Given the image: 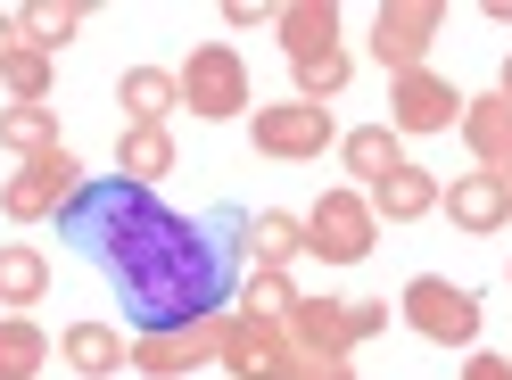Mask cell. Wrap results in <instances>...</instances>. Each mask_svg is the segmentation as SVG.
<instances>
[{"mask_svg": "<svg viewBox=\"0 0 512 380\" xmlns=\"http://www.w3.org/2000/svg\"><path fill=\"white\" fill-rule=\"evenodd\" d=\"M380 331H389V298H298L290 306V347L306 364H347Z\"/></svg>", "mask_w": 512, "mask_h": 380, "instance_id": "cell-1", "label": "cell"}, {"mask_svg": "<svg viewBox=\"0 0 512 380\" xmlns=\"http://www.w3.org/2000/svg\"><path fill=\"white\" fill-rule=\"evenodd\" d=\"M174 91H182V108H190V116H207V124H223V116H256L248 58H240L232 42H199V50L174 67Z\"/></svg>", "mask_w": 512, "mask_h": 380, "instance_id": "cell-2", "label": "cell"}, {"mask_svg": "<svg viewBox=\"0 0 512 380\" xmlns=\"http://www.w3.org/2000/svg\"><path fill=\"white\" fill-rule=\"evenodd\" d=\"M372 240H380V215L356 182H339L323 190V199L306 207V257H323V265H364L372 257Z\"/></svg>", "mask_w": 512, "mask_h": 380, "instance_id": "cell-3", "label": "cell"}, {"mask_svg": "<svg viewBox=\"0 0 512 380\" xmlns=\"http://www.w3.org/2000/svg\"><path fill=\"white\" fill-rule=\"evenodd\" d=\"M397 314L413 323V339H430V347H479V298L463 281H446V273H413Z\"/></svg>", "mask_w": 512, "mask_h": 380, "instance_id": "cell-4", "label": "cell"}, {"mask_svg": "<svg viewBox=\"0 0 512 380\" xmlns=\"http://www.w3.org/2000/svg\"><path fill=\"white\" fill-rule=\"evenodd\" d=\"M223 323H232V306L199 314V323H174V331H133V372L141 380H190L223 356Z\"/></svg>", "mask_w": 512, "mask_h": 380, "instance_id": "cell-5", "label": "cell"}, {"mask_svg": "<svg viewBox=\"0 0 512 380\" xmlns=\"http://www.w3.org/2000/svg\"><path fill=\"white\" fill-rule=\"evenodd\" d=\"M215 372H232V380H298L306 356L290 347V323H265V314H240V306H232Z\"/></svg>", "mask_w": 512, "mask_h": 380, "instance_id": "cell-6", "label": "cell"}, {"mask_svg": "<svg viewBox=\"0 0 512 380\" xmlns=\"http://www.w3.org/2000/svg\"><path fill=\"white\" fill-rule=\"evenodd\" d=\"M248 141H256V157L306 166V157L339 149V116H331V108H306V100H273V108H256V116H248Z\"/></svg>", "mask_w": 512, "mask_h": 380, "instance_id": "cell-7", "label": "cell"}, {"mask_svg": "<svg viewBox=\"0 0 512 380\" xmlns=\"http://www.w3.org/2000/svg\"><path fill=\"white\" fill-rule=\"evenodd\" d=\"M75 199H83V166H75V149H50V157H34V166H17L9 182H0V215H9V224L67 215Z\"/></svg>", "mask_w": 512, "mask_h": 380, "instance_id": "cell-8", "label": "cell"}, {"mask_svg": "<svg viewBox=\"0 0 512 380\" xmlns=\"http://www.w3.org/2000/svg\"><path fill=\"white\" fill-rule=\"evenodd\" d=\"M446 34V0H380V17H372V58L389 75H413V67H430V42Z\"/></svg>", "mask_w": 512, "mask_h": 380, "instance_id": "cell-9", "label": "cell"}, {"mask_svg": "<svg viewBox=\"0 0 512 380\" xmlns=\"http://www.w3.org/2000/svg\"><path fill=\"white\" fill-rule=\"evenodd\" d=\"M455 124H463V91L446 83L438 67L389 75V133H397V141H422V133H455Z\"/></svg>", "mask_w": 512, "mask_h": 380, "instance_id": "cell-10", "label": "cell"}, {"mask_svg": "<svg viewBox=\"0 0 512 380\" xmlns=\"http://www.w3.org/2000/svg\"><path fill=\"white\" fill-rule=\"evenodd\" d=\"M463 149H471L479 174L512 182V100L504 91H471L463 100Z\"/></svg>", "mask_w": 512, "mask_h": 380, "instance_id": "cell-11", "label": "cell"}, {"mask_svg": "<svg viewBox=\"0 0 512 380\" xmlns=\"http://www.w3.org/2000/svg\"><path fill=\"white\" fill-rule=\"evenodd\" d=\"M438 207L455 215V232H479V240H488V232L512 224V182H496V174L471 166V174H455V182L438 190Z\"/></svg>", "mask_w": 512, "mask_h": 380, "instance_id": "cell-12", "label": "cell"}, {"mask_svg": "<svg viewBox=\"0 0 512 380\" xmlns=\"http://www.w3.org/2000/svg\"><path fill=\"white\" fill-rule=\"evenodd\" d=\"M273 42L290 50V67L298 58H331L339 50V0H281L273 9Z\"/></svg>", "mask_w": 512, "mask_h": 380, "instance_id": "cell-13", "label": "cell"}, {"mask_svg": "<svg viewBox=\"0 0 512 380\" xmlns=\"http://www.w3.org/2000/svg\"><path fill=\"white\" fill-rule=\"evenodd\" d=\"M438 174L430 166H413V157H405V166L389 174V182H372L364 190V199H372V215H380V224H422V215H438Z\"/></svg>", "mask_w": 512, "mask_h": 380, "instance_id": "cell-14", "label": "cell"}, {"mask_svg": "<svg viewBox=\"0 0 512 380\" xmlns=\"http://www.w3.org/2000/svg\"><path fill=\"white\" fill-rule=\"evenodd\" d=\"M58 356H67V372H83V380H108V372L133 364V339H124L116 323H67L58 331Z\"/></svg>", "mask_w": 512, "mask_h": 380, "instance_id": "cell-15", "label": "cell"}, {"mask_svg": "<svg viewBox=\"0 0 512 380\" xmlns=\"http://www.w3.org/2000/svg\"><path fill=\"white\" fill-rule=\"evenodd\" d=\"M116 174H124V190H157L174 174V133L166 124H124L116 133Z\"/></svg>", "mask_w": 512, "mask_h": 380, "instance_id": "cell-16", "label": "cell"}, {"mask_svg": "<svg viewBox=\"0 0 512 380\" xmlns=\"http://www.w3.org/2000/svg\"><path fill=\"white\" fill-rule=\"evenodd\" d=\"M339 157H347V174H356V190H372V182H389L405 166V141L389 124H356V133H339Z\"/></svg>", "mask_w": 512, "mask_h": 380, "instance_id": "cell-17", "label": "cell"}, {"mask_svg": "<svg viewBox=\"0 0 512 380\" xmlns=\"http://www.w3.org/2000/svg\"><path fill=\"white\" fill-rule=\"evenodd\" d=\"M116 108H124V124H166V116L182 108L174 67H124V83H116Z\"/></svg>", "mask_w": 512, "mask_h": 380, "instance_id": "cell-18", "label": "cell"}, {"mask_svg": "<svg viewBox=\"0 0 512 380\" xmlns=\"http://www.w3.org/2000/svg\"><path fill=\"white\" fill-rule=\"evenodd\" d=\"M42 298H50V257H42L34 240H9V248H0V306L25 314V306H42Z\"/></svg>", "mask_w": 512, "mask_h": 380, "instance_id": "cell-19", "label": "cell"}, {"mask_svg": "<svg viewBox=\"0 0 512 380\" xmlns=\"http://www.w3.org/2000/svg\"><path fill=\"white\" fill-rule=\"evenodd\" d=\"M0 149H9L17 166H34V157L67 149V141H58V108H25V100H9V108H0Z\"/></svg>", "mask_w": 512, "mask_h": 380, "instance_id": "cell-20", "label": "cell"}, {"mask_svg": "<svg viewBox=\"0 0 512 380\" xmlns=\"http://www.w3.org/2000/svg\"><path fill=\"white\" fill-rule=\"evenodd\" d=\"M83 17H91L83 0H25V9H17V34L34 42L42 58H58V50H67V42L83 34Z\"/></svg>", "mask_w": 512, "mask_h": 380, "instance_id": "cell-21", "label": "cell"}, {"mask_svg": "<svg viewBox=\"0 0 512 380\" xmlns=\"http://www.w3.org/2000/svg\"><path fill=\"white\" fill-rule=\"evenodd\" d=\"M50 372V331L34 314H0V380H42Z\"/></svg>", "mask_w": 512, "mask_h": 380, "instance_id": "cell-22", "label": "cell"}, {"mask_svg": "<svg viewBox=\"0 0 512 380\" xmlns=\"http://www.w3.org/2000/svg\"><path fill=\"white\" fill-rule=\"evenodd\" d=\"M248 248H256V265L290 273V265L306 257V215H290V207H265V215L248 224Z\"/></svg>", "mask_w": 512, "mask_h": 380, "instance_id": "cell-23", "label": "cell"}, {"mask_svg": "<svg viewBox=\"0 0 512 380\" xmlns=\"http://www.w3.org/2000/svg\"><path fill=\"white\" fill-rule=\"evenodd\" d=\"M50 75H58V58H42L34 42H17L0 58V83H9V100H25V108H50Z\"/></svg>", "mask_w": 512, "mask_h": 380, "instance_id": "cell-24", "label": "cell"}, {"mask_svg": "<svg viewBox=\"0 0 512 380\" xmlns=\"http://www.w3.org/2000/svg\"><path fill=\"white\" fill-rule=\"evenodd\" d=\"M240 314H265V323H290V306H298V281L290 273H273V265H256L248 281H240V298H232Z\"/></svg>", "mask_w": 512, "mask_h": 380, "instance_id": "cell-25", "label": "cell"}, {"mask_svg": "<svg viewBox=\"0 0 512 380\" xmlns=\"http://www.w3.org/2000/svg\"><path fill=\"white\" fill-rule=\"evenodd\" d=\"M298 91H290V100H306V108H331L339 100V91H347V75H356V58H347V50H331V58H298Z\"/></svg>", "mask_w": 512, "mask_h": 380, "instance_id": "cell-26", "label": "cell"}, {"mask_svg": "<svg viewBox=\"0 0 512 380\" xmlns=\"http://www.w3.org/2000/svg\"><path fill=\"white\" fill-rule=\"evenodd\" d=\"M463 380H512V356H488V347H471V356H463Z\"/></svg>", "mask_w": 512, "mask_h": 380, "instance_id": "cell-27", "label": "cell"}, {"mask_svg": "<svg viewBox=\"0 0 512 380\" xmlns=\"http://www.w3.org/2000/svg\"><path fill=\"white\" fill-rule=\"evenodd\" d=\"M223 25L248 34V25H273V9H265V0H223Z\"/></svg>", "mask_w": 512, "mask_h": 380, "instance_id": "cell-28", "label": "cell"}, {"mask_svg": "<svg viewBox=\"0 0 512 380\" xmlns=\"http://www.w3.org/2000/svg\"><path fill=\"white\" fill-rule=\"evenodd\" d=\"M298 380H364V372H356V364H306Z\"/></svg>", "mask_w": 512, "mask_h": 380, "instance_id": "cell-29", "label": "cell"}, {"mask_svg": "<svg viewBox=\"0 0 512 380\" xmlns=\"http://www.w3.org/2000/svg\"><path fill=\"white\" fill-rule=\"evenodd\" d=\"M17 42H25V34H17V9H0V58H9Z\"/></svg>", "mask_w": 512, "mask_h": 380, "instance_id": "cell-30", "label": "cell"}, {"mask_svg": "<svg viewBox=\"0 0 512 380\" xmlns=\"http://www.w3.org/2000/svg\"><path fill=\"white\" fill-rule=\"evenodd\" d=\"M488 17H496V25H512V0H488Z\"/></svg>", "mask_w": 512, "mask_h": 380, "instance_id": "cell-31", "label": "cell"}, {"mask_svg": "<svg viewBox=\"0 0 512 380\" xmlns=\"http://www.w3.org/2000/svg\"><path fill=\"white\" fill-rule=\"evenodd\" d=\"M496 91H504V100H512V50H504V75H496Z\"/></svg>", "mask_w": 512, "mask_h": 380, "instance_id": "cell-32", "label": "cell"}, {"mask_svg": "<svg viewBox=\"0 0 512 380\" xmlns=\"http://www.w3.org/2000/svg\"><path fill=\"white\" fill-rule=\"evenodd\" d=\"M504 281H512V265H504Z\"/></svg>", "mask_w": 512, "mask_h": 380, "instance_id": "cell-33", "label": "cell"}]
</instances>
